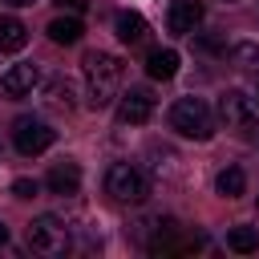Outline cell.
Wrapping results in <instances>:
<instances>
[{"label":"cell","mask_w":259,"mask_h":259,"mask_svg":"<svg viewBox=\"0 0 259 259\" xmlns=\"http://www.w3.org/2000/svg\"><path fill=\"white\" fill-rule=\"evenodd\" d=\"M85 93H89V105L93 109H105L117 101L121 93V61L113 53H85Z\"/></svg>","instance_id":"obj_1"},{"label":"cell","mask_w":259,"mask_h":259,"mask_svg":"<svg viewBox=\"0 0 259 259\" xmlns=\"http://www.w3.org/2000/svg\"><path fill=\"white\" fill-rule=\"evenodd\" d=\"M170 130H178L182 138H194V142H210L214 138V113L202 97H178L170 105Z\"/></svg>","instance_id":"obj_2"},{"label":"cell","mask_w":259,"mask_h":259,"mask_svg":"<svg viewBox=\"0 0 259 259\" xmlns=\"http://www.w3.org/2000/svg\"><path fill=\"white\" fill-rule=\"evenodd\" d=\"M105 194L113 202H121V206H138V202L150 198V178L130 162H113L105 170Z\"/></svg>","instance_id":"obj_3"},{"label":"cell","mask_w":259,"mask_h":259,"mask_svg":"<svg viewBox=\"0 0 259 259\" xmlns=\"http://www.w3.org/2000/svg\"><path fill=\"white\" fill-rule=\"evenodd\" d=\"M219 117L235 134H255L259 130V101L251 93H243V89H227L219 97Z\"/></svg>","instance_id":"obj_4"},{"label":"cell","mask_w":259,"mask_h":259,"mask_svg":"<svg viewBox=\"0 0 259 259\" xmlns=\"http://www.w3.org/2000/svg\"><path fill=\"white\" fill-rule=\"evenodd\" d=\"M28 247L36 251V255H49V259H57V255H65L69 251V227L57 219V214H36L32 223H28Z\"/></svg>","instance_id":"obj_5"},{"label":"cell","mask_w":259,"mask_h":259,"mask_svg":"<svg viewBox=\"0 0 259 259\" xmlns=\"http://www.w3.org/2000/svg\"><path fill=\"white\" fill-rule=\"evenodd\" d=\"M53 142H57V130H53L49 121H40V117H16V121H12V146H16L24 158L45 154Z\"/></svg>","instance_id":"obj_6"},{"label":"cell","mask_w":259,"mask_h":259,"mask_svg":"<svg viewBox=\"0 0 259 259\" xmlns=\"http://www.w3.org/2000/svg\"><path fill=\"white\" fill-rule=\"evenodd\" d=\"M150 113H154V93H150V89L138 85V89L117 93V121H121V125H146Z\"/></svg>","instance_id":"obj_7"},{"label":"cell","mask_w":259,"mask_h":259,"mask_svg":"<svg viewBox=\"0 0 259 259\" xmlns=\"http://www.w3.org/2000/svg\"><path fill=\"white\" fill-rule=\"evenodd\" d=\"M40 85V69L32 65V61H20V65H12L4 77H0V93L8 97V101H20V97H32V89Z\"/></svg>","instance_id":"obj_8"},{"label":"cell","mask_w":259,"mask_h":259,"mask_svg":"<svg viewBox=\"0 0 259 259\" xmlns=\"http://www.w3.org/2000/svg\"><path fill=\"white\" fill-rule=\"evenodd\" d=\"M202 16H206L202 0H170V12H166V28H170L174 36H190V32L202 24Z\"/></svg>","instance_id":"obj_9"},{"label":"cell","mask_w":259,"mask_h":259,"mask_svg":"<svg viewBox=\"0 0 259 259\" xmlns=\"http://www.w3.org/2000/svg\"><path fill=\"white\" fill-rule=\"evenodd\" d=\"M45 105L53 113H73L77 109V89L69 77H49L45 81Z\"/></svg>","instance_id":"obj_10"},{"label":"cell","mask_w":259,"mask_h":259,"mask_svg":"<svg viewBox=\"0 0 259 259\" xmlns=\"http://www.w3.org/2000/svg\"><path fill=\"white\" fill-rule=\"evenodd\" d=\"M113 32H117V40H121V45H142V40H146V32H150V24H146V16H142V12L125 8V12H117Z\"/></svg>","instance_id":"obj_11"},{"label":"cell","mask_w":259,"mask_h":259,"mask_svg":"<svg viewBox=\"0 0 259 259\" xmlns=\"http://www.w3.org/2000/svg\"><path fill=\"white\" fill-rule=\"evenodd\" d=\"M45 186H49L53 194H77V190H81V166H77V162H57V166L49 170Z\"/></svg>","instance_id":"obj_12"},{"label":"cell","mask_w":259,"mask_h":259,"mask_svg":"<svg viewBox=\"0 0 259 259\" xmlns=\"http://www.w3.org/2000/svg\"><path fill=\"white\" fill-rule=\"evenodd\" d=\"M146 73H150L154 81H170V77L178 73V53H174V49H150V53H146Z\"/></svg>","instance_id":"obj_13"},{"label":"cell","mask_w":259,"mask_h":259,"mask_svg":"<svg viewBox=\"0 0 259 259\" xmlns=\"http://www.w3.org/2000/svg\"><path fill=\"white\" fill-rule=\"evenodd\" d=\"M28 45V28L16 16H0V53H20Z\"/></svg>","instance_id":"obj_14"},{"label":"cell","mask_w":259,"mask_h":259,"mask_svg":"<svg viewBox=\"0 0 259 259\" xmlns=\"http://www.w3.org/2000/svg\"><path fill=\"white\" fill-rule=\"evenodd\" d=\"M81 32H85V24H81L77 16H57V20H49V40H53V45H77Z\"/></svg>","instance_id":"obj_15"},{"label":"cell","mask_w":259,"mask_h":259,"mask_svg":"<svg viewBox=\"0 0 259 259\" xmlns=\"http://www.w3.org/2000/svg\"><path fill=\"white\" fill-rule=\"evenodd\" d=\"M243 190H247V178H243L239 166L219 170V178H214V194H223V198H243Z\"/></svg>","instance_id":"obj_16"},{"label":"cell","mask_w":259,"mask_h":259,"mask_svg":"<svg viewBox=\"0 0 259 259\" xmlns=\"http://www.w3.org/2000/svg\"><path fill=\"white\" fill-rule=\"evenodd\" d=\"M227 247L239 251V255H251V251H259V235L251 227H231L227 231Z\"/></svg>","instance_id":"obj_17"},{"label":"cell","mask_w":259,"mask_h":259,"mask_svg":"<svg viewBox=\"0 0 259 259\" xmlns=\"http://www.w3.org/2000/svg\"><path fill=\"white\" fill-rule=\"evenodd\" d=\"M235 61H239V65H247V69H259V45H251V40L235 45Z\"/></svg>","instance_id":"obj_18"},{"label":"cell","mask_w":259,"mask_h":259,"mask_svg":"<svg viewBox=\"0 0 259 259\" xmlns=\"http://www.w3.org/2000/svg\"><path fill=\"white\" fill-rule=\"evenodd\" d=\"M36 190H40L36 178H16V182H12V194H16V198H36Z\"/></svg>","instance_id":"obj_19"},{"label":"cell","mask_w":259,"mask_h":259,"mask_svg":"<svg viewBox=\"0 0 259 259\" xmlns=\"http://www.w3.org/2000/svg\"><path fill=\"white\" fill-rule=\"evenodd\" d=\"M198 49H202V53H227V45H223L219 36H198Z\"/></svg>","instance_id":"obj_20"},{"label":"cell","mask_w":259,"mask_h":259,"mask_svg":"<svg viewBox=\"0 0 259 259\" xmlns=\"http://www.w3.org/2000/svg\"><path fill=\"white\" fill-rule=\"evenodd\" d=\"M61 4H69V8H77V12H81V8L89 4V0H61Z\"/></svg>","instance_id":"obj_21"},{"label":"cell","mask_w":259,"mask_h":259,"mask_svg":"<svg viewBox=\"0 0 259 259\" xmlns=\"http://www.w3.org/2000/svg\"><path fill=\"white\" fill-rule=\"evenodd\" d=\"M4 243H8V227L0 223V247H4Z\"/></svg>","instance_id":"obj_22"},{"label":"cell","mask_w":259,"mask_h":259,"mask_svg":"<svg viewBox=\"0 0 259 259\" xmlns=\"http://www.w3.org/2000/svg\"><path fill=\"white\" fill-rule=\"evenodd\" d=\"M8 4H16V8H28V4H36V0H8Z\"/></svg>","instance_id":"obj_23"},{"label":"cell","mask_w":259,"mask_h":259,"mask_svg":"<svg viewBox=\"0 0 259 259\" xmlns=\"http://www.w3.org/2000/svg\"><path fill=\"white\" fill-rule=\"evenodd\" d=\"M227 4H235V0H227Z\"/></svg>","instance_id":"obj_24"}]
</instances>
